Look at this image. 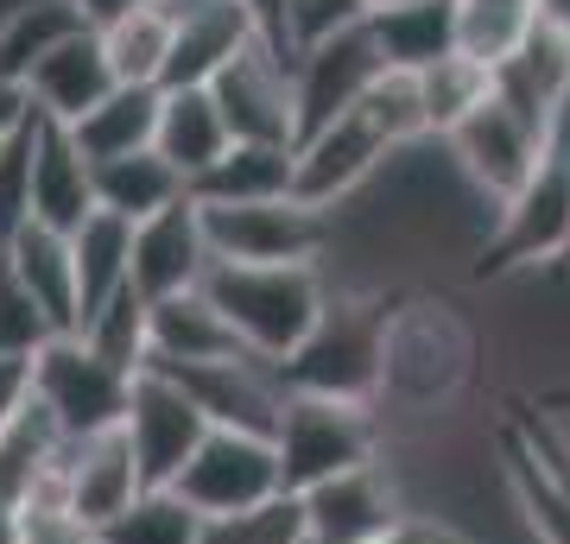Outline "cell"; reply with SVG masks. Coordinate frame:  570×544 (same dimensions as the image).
Segmentation results:
<instances>
[{
    "label": "cell",
    "instance_id": "6da1fadb",
    "mask_svg": "<svg viewBox=\"0 0 570 544\" xmlns=\"http://www.w3.org/2000/svg\"><path fill=\"white\" fill-rule=\"evenodd\" d=\"M393 304H400V298H387V291L330 285L324 317L311 323V336L279 362L285 393H317V399L381 405V367H387Z\"/></svg>",
    "mask_w": 570,
    "mask_h": 544
},
{
    "label": "cell",
    "instance_id": "7a4b0ae2",
    "mask_svg": "<svg viewBox=\"0 0 570 544\" xmlns=\"http://www.w3.org/2000/svg\"><path fill=\"white\" fill-rule=\"evenodd\" d=\"M570 254V108L546 127L532 178L494 209V228L482 235L475 279H520L539 266H558Z\"/></svg>",
    "mask_w": 570,
    "mask_h": 544
},
{
    "label": "cell",
    "instance_id": "3957f363",
    "mask_svg": "<svg viewBox=\"0 0 570 544\" xmlns=\"http://www.w3.org/2000/svg\"><path fill=\"white\" fill-rule=\"evenodd\" d=\"M204 291L235 329V343L273 367L305 343L330 304L324 266H209Z\"/></svg>",
    "mask_w": 570,
    "mask_h": 544
},
{
    "label": "cell",
    "instance_id": "277c9868",
    "mask_svg": "<svg viewBox=\"0 0 570 544\" xmlns=\"http://www.w3.org/2000/svg\"><path fill=\"white\" fill-rule=\"evenodd\" d=\"M381 444H387L381 405L317 399V393H292L279 412V431H273L285 494H311V487L336 482L348 468L381 463Z\"/></svg>",
    "mask_w": 570,
    "mask_h": 544
},
{
    "label": "cell",
    "instance_id": "5b68a950",
    "mask_svg": "<svg viewBox=\"0 0 570 544\" xmlns=\"http://www.w3.org/2000/svg\"><path fill=\"white\" fill-rule=\"evenodd\" d=\"M216 266H324L330 216L298 197L273 202H197Z\"/></svg>",
    "mask_w": 570,
    "mask_h": 544
},
{
    "label": "cell",
    "instance_id": "8992f818",
    "mask_svg": "<svg viewBox=\"0 0 570 544\" xmlns=\"http://www.w3.org/2000/svg\"><path fill=\"white\" fill-rule=\"evenodd\" d=\"M190 513L204 520H242V513H261L285 494L279 482V449L273 437H247V431H209L197 456L184 463V475L171 482Z\"/></svg>",
    "mask_w": 570,
    "mask_h": 544
},
{
    "label": "cell",
    "instance_id": "52a82bcc",
    "mask_svg": "<svg viewBox=\"0 0 570 544\" xmlns=\"http://www.w3.org/2000/svg\"><path fill=\"white\" fill-rule=\"evenodd\" d=\"M127 386H134V374L108 367L82 336H51L32 355V399L63 424V437L115 431L127 412Z\"/></svg>",
    "mask_w": 570,
    "mask_h": 544
},
{
    "label": "cell",
    "instance_id": "ba28073f",
    "mask_svg": "<svg viewBox=\"0 0 570 544\" xmlns=\"http://www.w3.org/2000/svg\"><path fill=\"white\" fill-rule=\"evenodd\" d=\"M387 159H393V146L367 127L362 108H348V115H336L330 127H317V133H305L292 146V197L305 209L336 216L343 202H355L367 184L387 171Z\"/></svg>",
    "mask_w": 570,
    "mask_h": 544
},
{
    "label": "cell",
    "instance_id": "9c48e42d",
    "mask_svg": "<svg viewBox=\"0 0 570 544\" xmlns=\"http://www.w3.org/2000/svg\"><path fill=\"white\" fill-rule=\"evenodd\" d=\"M209 96L223 108L228 140L242 146H298V89H292V63L266 39H254L242 58H228L209 82Z\"/></svg>",
    "mask_w": 570,
    "mask_h": 544
},
{
    "label": "cell",
    "instance_id": "30bf717a",
    "mask_svg": "<svg viewBox=\"0 0 570 544\" xmlns=\"http://www.w3.org/2000/svg\"><path fill=\"white\" fill-rule=\"evenodd\" d=\"M121 431H127V444H134L140 482L171 487L184 475V463L197 456V444L209 437V418L197 412V399H190L171 374L146 367V374H134V386H127Z\"/></svg>",
    "mask_w": 570,
    "mask_h": 544
},
{
    "label": "cell",
    "instance_id": "8fae6325",
    "mask_svg": "<svg viewBox=\"0 0 570 544\" xmlns=\"http://www.w3.org/2000/svg\"><path fill=\"white\" fill-rule=\"evenodd\" d=\"M444 146H450L456 178H463L475 197L489 202V209H501V202H508L513 190L532 178L539 146H546V127H532L527 115H513L501 96H489Z\"/></svg>",
    "mask_w": 570,
    "mask_h": 544
},
{
    "label": "cell",
    "instance_id": "7c38bea8",
    "mask_svg": "<svg viewBox=\"0 0 570 544\" xmlns=\"http://www.w3.org/2000/svg\"><path fill=\"white\" fill-rule=\"evenodd\" d=\"M381 70H387V63H381V51L367 39V20H348V26H336V32H324V39H311L305 51H298V63H292L298 140L317 133V127H330L336 115H348V108L374 89Z\"/></svg>",
    "mask_w": 570,
    "mask_h": 544
},
{
    "label": "cell",
    "instance_id": "4fadbf2b",
    "mask_svg": "<svg viewBox=\"0 0 570 544\" xmlns=\"http://www.w3.org/2000/svg\"><path fill=\"white\" fill-rule=\"evenodd\" d=\"M298 506H305L311 544H387L406 520V494H400L387 463L348 468L336 482L298 494Z\"/></svg>",
    "mask_w": 570,
    "mask_h": 544
},
{
    "label": "cell",
    "instance_id": "5bb4252c",
    "mask_svg": "<svg viewBox=\"0 0 570 544\" xmlns=\"http://www.w3.org/2000/svg\"><path fill=\"white\" fill-rule=\"evenodd\" d=\"M165 374V367H159ZM171 380L197 399V412L209 418V431H247V437H273L285 412V380L279 367L261 355H235V362H209V367H184Z\"/></svg>",
    "mask_w": 570,
    "mask_h": 544
},
{
    "label": "cell",
    "instance_id": "9a60e30c",
    "mask_svg": "<svg viewBox=\"0 0 570 544\" xmlns=\"http://www.w3.org/2000/svg\"><path fill=\"white\" fill-rule=\"evenodd\" d=\"M171 13V63L165 89H209L228 58H242L261 39L247 0H159Z\"/></svg>",
    "mask_w": 570,
    "mask_h": 544
},
{
    "label": "cell",
    "instance_id": "2e32d148",
    "mask_svg": "<svg viewBox=\"0 0 570 544\" xmlns=\"http://www.w3.org/2000/svg\"><path fill=\"white\" fill-rule=\"evenodd\" d=\"M209 235H204V209H197V197H178L171 209H159V216H146L140 228H134V291H140L146 304L153 298H178V291H197V285L209 279Z\"/></svg>",
    "mask_w": 570,
    "mask_h": 544
},
{
    "label": "cell",
    "instance_id": "e0dca14e",
    "mask_svg": "<svg viewBox=\"0 0 570 544\" xmlns=\"http://www.w3.org/2000/svg\"><path fill=\"white\" fill-rule=\"evenodd\" d=\"M146 494L140 482V463H134V444H127V431H96V437H70L63 449V501H70V520L82 532H96L108 525L115 513Z\"/></svg>",
    "mask_w": 570,
    "mask_h": 544
},
{
    "label": "cell",
    "instance_id": "ac0fdd59",
    "mask_svg": "<svg viewBox=\"0 0 570 544\" xmlns=\"http://www.w3.org/2000/svg\"><path fill=\"white\" fill-rule=\"evenodd\" d=\"M247 355L235 343V329L223 323V310L209 304V291H178V298H153L146 304V367L184 374V367H209V362H235Z\"/></svg>",
    "mask_w": 570,
    "mask_h": 544
},
{
    "label": "cell",
    "instance_id": "d6986e66",
    "mask_svg": "<svg viewBox=\"0 0 570 544\" xmlns=\"http://www.w3.org/2000/svg\"><path fill=\"white\" fill-rule=\"evenodd\" d=\"M96 216V165L82 159L70 127L39 115L32 121V222L77 235Z\"/></svg>",
    "mask_w": 570,
    "mask_h": 544
},
{
    "label": "cell",
    "instance_id": "ffe728a7",
    "mask_svg": "<svg viewBox=\"0 0 570 544\" xmlns=\"http://www.w3.org/2000/svg\"><path fill=\"white\" fill-rule=\"evenodd\" d=\"M494 96L532 127H551L570 108V39L539 20L508 63H494Z\"/></svg>",
    "mask_w": 570,
    "mask_h": 544
},
{
    "label": "cell",
    "instance_id": "44dd1931",
    "mask_svg": "<svg viewBox=\"0 0 570 544\" xmlns=\"http://www.w3.org/2000/svg\"><path fill=\"white\" fill-rule=\"evenodd\" d=\"M362 20L387 70L419 77L456 51V0H393V7H367Z\"/></svg>",
    "mask_w": 570,
    "mask_h": 544
},
{
    "label": "cell",
    "instance_id": "7402d4cb",
    "mask_svg": "<svg viewBox=\"0 0 570 544\" xmlns=\"http://www.w3.org/2000/svg\"><path fill=\"white\" fill-rule=\"evenodd\" d=\"M115 89V70H108V51L96 32H77L70 44H58L51 58L26 77V96H32V108L39 115H51V121L77 127L96 101Z\"/></svg>",
    "mask_w": 570,
    "mask_h": 544
},
{
    "label": "cell",
    "instance_id": "603a6c76",
    "mask_svg": "<svg viewBox=\"0 0 570 544\" xmlns=\"http://www.w3.org/2000/svg\"><path fill=\"white\" fill-rule=\"evenodd\" d=\"M0 260L13 266V279L39 298V310L51 317V329L58 336H77V260H70V235H58V228L45 222H26L13 241L0 247Z\"/></svg>",
    "mask_w": 570,
    "mask_h": 544
},
{
    "label": "cell",
    "instance_id": "cb8c5ba5",
    "mask_svg": "<svg viewBox=\"0 0 570 544\" xmlns=\"http://www.w3.org/2000/svg\"><path fill=\"white\" fill-rule=\"evenodd\" d=\"M228 127H223V108L209 89H165L159 101V133H153V152H159L184 184H197L209 165L228 152Z\"/></svg>",
    "mask_w": 570,
    "mask_h": 544
},
{
    "label": "cell",
    "instance_id": "d4e9b609",
    "mask_svg": "<svg viewBox=\"0 0 570 544\" xmlns=\"http://www.w3.org/2000/svg\"><path fill=\"white\" fill-rule=\"evenodd\" d=\"M63 449H70V437H63V424L45 412L39 399H26L13 418L0 424V501L20 513L32 494H39L51 475H58Z\"/></svg>",
    "mask_w": 570,
    "mask_h": 544
},
{
    "label": "cell",
    "instance_id": "484cf974",
    "mask_svg": "<svg viewBox=\"0 0 570 544\" xmlns=\"http://www.w3.org/2000/svg\"><path fill=\"white\" fill-rule=\"evenodd\" d=\"M159 101L165 89H134V82H115L77 127L70 140L82 146V159L102 165V159H127V152H146L153 133H159Z\"/></svg>",
    "mask_w": 570,
    "mask_h": 544
},
{
    "label": "cell",
    "instance_id": "4316f807",
    "mask_svg": "<svg viewBox=\"0 0 570 544\" xmlns=\"http://www.w3.org/2000/svg\"><path fill=\"white\" fill-rule=\"evenodd\" d=\"M178 197H190V184H184L153 146H146V152H127V159L96 165V209H108V216H121V222H134V228H140L146 216L171 209Z\"/></svg>",
    "mask_w": 570,
    "mask_h": 544
},
{
    "label": "cell",
    "instance_id": "83f0119b",
    "mask_svg": "<svg viewBox=\"0 0 570 544\" xmlns=\"http://www.w3.org/2000/svg\"><path fill=\"white\" fill-rule=\"evenodd\" d=\"M70 260H77V310L89 317V310H102L121 285H134L127 279V273H134V222L96 209V216L70 235Z\"/></svg>",
    "mask_w": 570,
    "mask_h": 544
},
{
    "label": "cell",
    "instance_id": "f1b7e54d",
    "mask_svg": "<svg viewBox=\"0 0 570 544\" xmlns=\"http://www.w3.org/2000/svg\"><path fill=\"white\" fill-rule=\"evenodd\" d=\"M197 202H273L292 197V146H228L204 178L190 184Z\"/></svg>",
    "mask_w": 570,
    "mask_h": 544
},
{
    "label": "cell",
    "instance_id": "f546056e",
    "mask_svg": "<svg viewBox=\"0 0 570 544\" xmlns=\"http://www.w3.org/2000/svg\"><path fill=\"white\" fill-rule=\"evenodd\" d=\"M108 51V70L115 82H134V89H165V63H171V13L159 0L153 7H134L127 20L102 26L96 32Z\"/></svg>",
    "mask_w": 570,
    "mask_h": 544
},
{
    "label": "cell",
    "instance_id": "4dcf8cb0",
    "mask_svg": "<svg viewBox=\"0 0 570 544\" xmlns=\"http://www.w3.org/2000/svg\"><path fill=\"white\" fill-rule=\"evenodd\" d=\"M77 32H89V26H82V13L70 0H32L20 20L0 26V82H26L58 44L77 39Z\"/></svg>",
    "mask_w": 570,
    "mask_h": 544
},
{
    "label": "cell",
    "instance_id": "1f68e13d",
    "mask_svg": "<svg viewBox=\"0 0 570 544\" xmlns=\"http://www.w3.org/2000/svg\"><path fill=\"white\" fill-rule=\"evenodd\" d=\"M539 26V0H456V51L482 70L508 63Z\"/></svg>",
    "mask_w": 570,
    "mask_h": 544
},
{
    "label": "cell",
    "instance_id": "d6a6232c",
    "mask_svg": "<svg viewBox=\"0 0 570 544\" xmlns=\"http://www.w3.org/2000/svg\"><path fill=\"white\" fill-rule=\"evenodd\" d=\"M489 96H494V70H482V63L463 58V51H450V58H438L431 70H419V101H425L431 140H450Z\"/></svg>",
    "mask_w": 570,
    "mask_h": 544
},
{
    "label": "cell",
    "instance_id": "836d02e7",
    "mask_svg": "<svg viewBox=\"0 0 570 544\" xmlns=\"http://www.w3.org/2000/svg\"><path fill=\"white\" fill-rule=\"evenodd\" d=\"M89 538L96 544H197L204 538V513H190L171 487H146L127 513L96 525Z\"/></svg>",
    "mask_w": 570,
    "mask_h": 544
},
{
    "label": "cell",
    "instance_id": "e575fe53",
    "mask_svg": "<svg viewBox=\"0 0 570 544\" xmlns=\"http://www.w3.org/2000/svg\"><path fill=\"white\" fill-rule=\"evenodd\" d=\"M77 336L96 348L108 367H121V374H146V298L134 291V285H121L102 310H89Z\"/></svg>",
    "mask_w": 570,
    "mask_h": 544
},
{
    "label": "cell",
    "instance_id": "d590c367",
    "mask_svg": "<svg viewBox=\"0 0 570 544\" xmlns=\"http://www.w3.org/2000/svg\"><path fill=\"white\" fill-rule=\"evenodd\" d=\"M367 115V127L393 146V152H406V146H425L431 127H425V101H419V77L412 70H381L374 89L355 101Z\"/></svg>",
    "mask_w": 570,
    "mask_h": 544
},
{
    "label": "cell",
    "instance_id": "8d00e7d4",
    "mask_svg": "<svg viewBox=\"0 0 570 544\" xmlns=\"http://www.w3.org/2000/svg\"><path fill=\"white\" fill-rule=\"evenodd\" d=\"M197 544H311L305 506H298V494H279L273 506L242 513V520H204V538Z\"/></svg>",
    "mask_w": 570,
    "mask_h": 544
},
{
    "label": "cell",
    "instance_id": "74e56055",
    "mask_svg": "<svg viewBox=\"0 0 570 544\" xmlns=\"http://www.w3.org/2000/svg\"><path fill=\"white\" fill-rule=\"evenodd\" d=\"M51 336H58V329H51V317L39 310V298L13 279V266L0 260V355H7V362H32Z\"/></svg>",
    "mask_w": 570,
    "mask_h": 544
},
{
    "label": "cell",
    "instance_id": "f35d334b",
    "mask_svg": "<svg viewBox=\"0 0 570 544\" xmlns=\"http://www.w3.org/2000/svg\"><path fill=\"white\" fill-rule=\"evenodd\" d=\"M39 121V115H32ZM32 121L0 146V247L32 222Z\"/></svg>",
    "mask_w": 570,
    "mask_h": 544
},
{
    "label": "cell",
    "instance_id": "ab89813d",
    "mask_svg": "<svg viewBox=\"0 0 570 544\" xmlns=\"http://www.w3.org/2000/svg\"><path fill=\"white\" fill-rule=\"evenodd\" d=\"M26 399H32V362H7L0 355V424L13 418Z\"/></svg>",
    "mask_w": 570,
    "mask_h": 544
},
{
    "label": "cell",
    "instance_id": "60d3db41",
    "mask_svg": "<svg viewBox=\"0 0 570 544\" xmlns=\"http://www.w3.org/2000/svg\"><path fill=\"white\" fill-rule=\"evenodd\" d=\"M32 115H39V108H32V96H26V82H0V146L13 140Z\"/></svg>",
    "mask_w": 570,
    "mask_h": 544
},
{
    "label": "cell",
    "instance_id": "b9f144b4",
    "mask_svg": "<svg viewBox=\"0 0 570 544\" xmlns=\"http://www.w3.org/2000/svg\"><path fill=\"white\" fill-rule=\"evenodd\" d=\"M558 273H564V279H570V254H564V260H558Z\"/></svg>",
    "mask_w": 570,
    "mask_h": 544
}]
</instances>
